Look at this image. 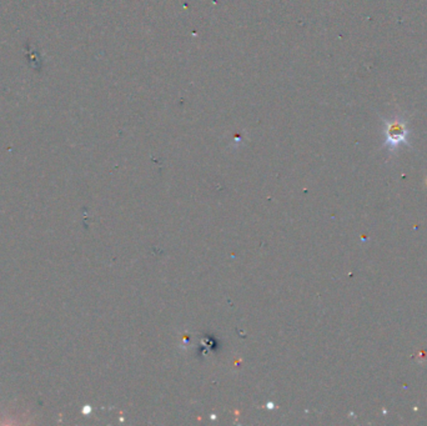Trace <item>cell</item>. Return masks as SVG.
Listing matches in <instances>:
<instances>
[{"mask_svg": "<svg viewBox=\"0 0 427 426\" xmlns=\"http://www.w3.org/2000/svg\"><path fill=\"white\" fill-rule=\"evenodd\" d=\"M385 145L390 149H395L401 144L409 143V128L405 119L396 117L385 121Z\"/></svg>", "mask_w": 427, "mask_h": 426, "instance_id": "cell-1", "label": "cell"}]
</instances>
